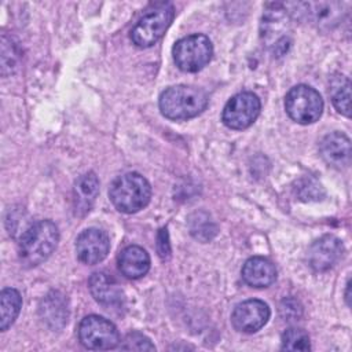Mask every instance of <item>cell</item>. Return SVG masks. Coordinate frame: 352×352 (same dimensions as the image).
I'll return each instance as SVG.
<instances>
[{
  "label": "cell",
  "mask_w": 352,
  "mask_h": 352,
  "mask_svg": "<svg viewBox=\"0 0 352 352\" xmlns=\"http://www.w3.org/2000/svg\"><path fill=\"white\" fill-rule=\"evenodd\" d=\"M59 231L51 220H40L32 224L21 236L19 258L25 267H36L44 263L56 249Z\"/></svg>",
  "instance_id": "obj_1"
},
{
  "label": "cell",
  "mask_w": 352,
  "mask_h": 352,
  "mask_svg": "<svg viewBox=\"0 0 352 352\" xmlns=\"http://www.w3.org/2000/svg\"><path fill=\"white\" fill-rule=\"evenodd\" d=\"M208 94L191 85H173L166 88L158 100L160 110L169 120H188L201 114L208 106Z\"/></svg>",
  "instance_id": "obj_2"
},
{
  "label": "cell",
  "mask_w": 352,
  "mask_h": 352,
  "mask_svg": "<svg viewBox=\"0 0 352 352\" xmlns=\"http://www.w3.org/2000/svg\"><path fill=\"white\" fill-rule=\"evenodd\" d=\"M109 197L120 212L136 213L150 202L151 187L140 173L128 172L113 180Z\"/></svg>",
  "instance_id": "obj_3"
},
{
  "label": "cell",
  "mask_w": 352,
  "mask_h": 352,
  "mask_svg": "<svg viewBox=\"0 0 352 352\" xmlns=\"http://www.w3.org/2000/svg\"><path fill=\"white\" fill-rule=\"evenodd\" d=\"M175 16V7L169 1L153 3L131 30V40L140 48L155 44L166 32Z\"/></svg>",
  "instance_id": "obj_4"
},
{
  "label": "cell",
  "mask_w": 352,
  "mask_h": 352,
  "mask_svg": "<svg viewBox=\"0 0 352 352\" xmlns=\"http://www.w3.org/2000/svg\"><path fill=\"white\" fill-rule=\"evenodd\" d=\"M260 34L264 45L274 56H282L290 47V14L287 6L272 3L263 14Z\"/></svg>",
  "instance_id": "obj_5"
},
{
  "label": "cell",
  "mask_w": 352,
  "mask_h": 352,
  "mask_svg": "<svg viewBox=\"0 0 352 352\" xmlns=\"http://www.w3.org/2000/svg\"><path fill=\"white\" fill-rule=\"evenodd\" d=\"M172 55L180 70L186 73H195L210 62L213 45L205 34H190L176 41Z\"/></svg>",
  "instance_id": "obj_6"
},
{
  "label": "cell",
  "mask_w": 352,
  "mask_h": 352,
  "mask_svg": "<svg viewBox=\"0 0 352 352\" xmlns=\"http://www.w3.org/2000/svg\"><path fill=\"white\" fill-rule=\"evenodd\" d=\"M285 109L293 121L307 125L318 121L322 116L323 99L312 87L300 84L286 94Z\"/></svg>",
  "instance_id": "obj_7"
},
{
  "label": "cell",
  "mask_w": 352,
  "mask_h": 352,
  "mask_svg": "<svg viewBox=\"0 0 352 352\" xmlns=\"http://www.w3.org/2000/svg\"><path fill=\"white\" fill-rule=\"evenodd\" d=\"M78 338L85 348L95 351L113 349L120 344L117 327L99 315H88L80 322Z\"/></svg>",
  "instance_id": "obj_8"
},
{
  "label": "cell",
  "mask_w": 352,
  "mask_h": 352,
  "mask_svg": "<svg viewBox=\"0 0 352 352\" xmlns=\"http://www.w3.org/2000/svg\"><path fill=\"white\" fill-rule=\"evenodd\" d=\"M261 103L253 92L234 95L224 106L221 120L231 129H245L250 126L260 114Z\"/></svg>",
  "instance_id": "obj_9"
},
{
  "label": "cell",
  "mask_w": 352,
  "mask_h": 352,
  "mask_svg": "<svg viewBox=\"0 0 352 352\" xmlns=\"http://www.w3.org/2000/svg\"><path fill=\"white\" fill-rule=\"evenodd\" d=\"M271 311L267 302L252 298L239 302L231 315L232 326L242 333H256L270 319Z\"/></svg>",
  "instance_id": "obj_10"
},
{
  "label": "cell",
  "mask_w": 352,
  "mask_h": 352,
  "mask_svg": "<svg viewBox=\"0 0 352 352\" xmlns=\"http://www.w3.org/2000/svg\"><path fill=\"white\" fill-rule=\"evenodd\" d=\"M110 250L109 235L98 228L84 230L76 239V253L81 263L94 265L106 258Z\"/></svg>",
  "instance_id": "obj_11"
},
{
  "label": "cell",
  "mask_w": 352,
  "mask_h": 352,
  "mask_svg": "<svg viewBox=\"0 0 352 352\" xmlns=\"http://www.w3.org/2000/svg\"><path fill=\"white\" fill-rule=\"evenodd\" d=\"M344 245L341 239L334 235H323L309 246L307 260L312 270L327 271L340 261Z\"/></svg>",
  "instance_id": "obj_12"
},
{
  "label": "cell",
  "mask_w": 352,
  "mask_h": 352,
  "mask_svg": "<svg viewBox=\"0 0 352 352\" xmlns=\"http://www.w3.org/2000/svg\"><path fill=\"white\" fill-rule=\"evenodd\" d=\"M298 15L305 18L311 25L320 29H330L338 25L342 14V4L336 1H308L294 4Z\"/></svg>",
  "instance_id": "obj_13"
},
{
  "label": "cell",
  "mask_w": 352,
  "mask_h": 352,
  "mask_svg": "<svg viewBox=\"0 0 352 352\" xmlns=\"http://www.w3.org/2000/svg\"><path fill=\"white\" fill-rule=\"evenodd\" d=\"M320 157L336 169L348 168L351 164V140L342 132L326 135L319 144Z\"/></svg>",
  "instance_id": "obj_14"
},
{
  "label": "cell",
  "mask_w": 352,
  "mask_h": 352,
  "mask_svg": "<svg viewBox=\"0 0 352 352\" xmlns=\"http://www.w3.org/2000/svg\"><path fill=\"white\" fill-rule=\"evenodd\" d=\"M89 292L92 297L104 307H120L124 302V292L118 282L107 272L98 271L89 276Z\"/></svg>",
  "instance_id": "obj_15"
},
{
  "label": "cell",
  "mask_w": 352,
  "mask_h": 352,
  "mask_svg": "<svg viewBox=\"0 0 352 352\" xmlns=\"http://www.w3.org/2000/svg\"><path fill=\"white\" fill-rule=\"evenodd\" d=\"M41 320L51 330H60L69 320V304L65 294L58 290L50 292L38 305Z\"/></svg>",
  "instance_id": "obj_16"
},
{
  "label": "cell",
  "mask_w": 352,
  "mask_h": 352,
  "mask_svg": "<svg viewBox=\"0 0 352 352\" xmlns=\"http://www.w3.org/2000/svg\"><path fill=\"white\" fill-rule=\"evenodd\" d=\"M99 194V179L94 172L81 175L73 187V209L76 216H85Z\"/></svg>",
  "instance_id": "obj_17"
},
{
  "label": "cell",
  "mask_w": 352,
  "mask_h": 352,
  "mask_svg": "<svg viewBox=\"0 0 352 352\" xmlns=\"http://www.w3.org/2000/svg\"><path fill=\"white\" fill-rule=\"evenodd\" d=\"M118 270L128 279H139L150 270V256L140 246H126L118 254Z\"/></svg>",
  "instance_id": "obj_18"
},
{
  "label": "cell",
  "mask_w": 352,
  "mask_h": 352,
  "mask_svg": "<svg viewBox=\"0 0 352 352\" xmlns=\"http://www.w3.org/2000/svg\"><path fill=\"white\" fill-rule=\"evenodd\" d=\"M242 279L252 287H267L276 279V268L265 257H250L242 267Z\"/></svg>",
  "instance_id": "obj_19"
},
{
  "label": "cell",
  "mask_w": 352,
  "mask_h": 352,
  "mask_svg": "<svg viewBox=\"0 0 352 352\" xmlns=\"http://www.w3.org/2000/svg\"><path fill=\"white\" fill-rule=\"evenodd\" d=\"M22 307V297L16 289L7 287L0 293V330L6 331L16 319Z\"/></svg>",
  "instance_id": "obj_20"
},
{
  "label": "cell",
  "mask_w": 352,
  "mask_h": 352,
  "mask_svg": "<svg viewBox=\"0 0 352 352\" xmlns=\"http://www.w3.org/2000/svg\"><path fill=\"white\" fill-rule=\"evenodd\" d=\"M330 96L334 107L345 117L351 116V80L338 74L330 81Z\"/></svg>",
  "instance_id": "obj_21"
},
{
  "label": "cell",
  "mask_w": 352,
  "mask_h": 352,
  "mask_svg": "<svg viewBox=\"0 0 352 352\" xmlns=\"http://www.w3.org/2000/svg\"><path fill=\"white\" fill-rule=\"evenodd\" d=\"M188 228L191 235L201 242L210 241L217 232V227L212 217L202 210L195 212L188 217Z\"/></svg>",
  "instance_id": "obj_22"
},
{
  "label": "cell",
  "mask_w": 352,
  "mask_h": 352,
  "mask_svg": "<svg viewBox=\"0 0 352 352\" xmlns=\"http://www.w3.org/2000/svg\"><path fill=\"white\" fill-rule=\"evenodd\" d=\"M294 194L301 201H320L324 197L323 186L312 176H304L294 184Z\"/></svg>",
  "instance_id": "obj_23"
},
{
  "label": "cell",
  "mask_w": 352,
  "mask_h": 352,
  "mask_svg": "<svg viewBox=\"0 0 352 352\" xmlns=\"http://www.w3.org/2000/svg\"><path fill=\"white\" fill-rule=\"evenodd\" d=\"M282 349L286 351H309L311 342L302 329L290 327L282 334Z\"/></svg>",
  "instance_id": "obj_24"
},
{
  "label": "cell",
  "mask_w": 352,
  "mask_h": 352,
  "mask_svg": "<svg viewBox=\"0 0 352 352\" xmlns=\"http://www.w3.org/2000/svg\"><path fill=\"white\" fill-rule=\"evenodd\" d=\"M120 348L126 351H155V346L151 342V340L140 331L128 333L124 341L120 344Z\"/></svg>",
  "instance_id": "obj_25"
},
{
  "label": "cell",
  "mask_w": 352,
  "mask_h": 352,
  "mask_svg": "<svg viewBox=\"0 0 352 352\" xmlns=\"http://www.w3.org/2000/svg\"><path fill=\"white\" fill-rule=\"evenodd\" d=\"M157 250L162 260H166L170 257V243L168 236V230L161 228L158 232V242H157Z\"/></svg>",
  "instance_id": "obj_26"
},
{
  "label": "cell",
  "mask_w": 352,
  "mask_h": 352,
  "mask_svg": "<svg viewBox=\"0 0 352 352\" xmlns=\"http://www.w3.org/2000/svg\"><path fill=\"white\" fill-rule=\"evenodd\" d=\"M280 312H282V315L285 316V318H287V315H289V312H293V316L294 318H298L300 315H301V307L298 305V302L294 300V302H293V307L290 305V298H285L283 301H282V304H280Z\"/></svg>",
  "instance_id": "obj_27"
},
{
  "label": "cell",
  "mask_w": 352,
  "mask_h": 352,
  "mask_svg": "<svg viewBox=\"0 0 352 352\" xmlns=\"http://www.w3.org/2000/svg\"><path fill=\"white\" fill-rule=\"evenodd\" d=\"M349 287H351V286H349V283H348V285H346V292H345V298H346L348 305L351 304V302H349Z\"/></svg>",
  "instance_id": "obj_28"
}]
</instances>
